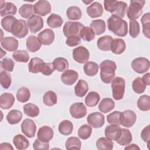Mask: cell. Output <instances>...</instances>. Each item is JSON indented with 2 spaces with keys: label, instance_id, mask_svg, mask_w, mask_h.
<instances>
[{
  "label": "cell",
  "instance_id": "cell-1",
  "mask_svg": "<svg viewBox=\"0 0 150 150\" xmlns=\"http://www.w3.org/2000/svg\"><path fill=\"white\" fill-rule=\"evenodd\" d=\"M107 27L109 30L120 37H124L128 33L127 22L115 15H112L109 17L107 20Z\"/></svg>",
  "mask_w": 150,
  "mask_h": 150
},
{
  "label": "cell",
  "instance_id": "cell-2",
  "mask_svg": "<svg viewBox=\"0 0 150 150\" xmlns=\"http://www.w3.org/2000/svg\"><path fill=\"white\" fill-rule=\"evenodd\" d=\"M100 69L101 81L106 84L110 83L115 75L116 63L110 60H105L100 64Z\"/></svg>",
  "mask_w": 150,
  "mask_h": 150
},
{
  "label": "cell",
  "instance_id": "cell-3",
  "mask_svg": "<svg viewBox=\"0 0 150 150\" xmlns=\"http://www.w3.org/2000/svg\"><path fill=\"white\" fill-rule=\"evenodd\" d=\"M104 5L105 11L111 12L112 15L123 18L127 11V4L123 1H104Z\"/></svg>",
  "mask_w": 150,
  "mask_h": 150
},
{
  "label": "cell",
  "instance_id": "cell-4",
  "mask_svg": "<svg viewBox=\"0 0 150 150\" xmlns=\"http://www.w3.org/2000/svg\"><path fill=\"white\" fill-rule=\"evenodd\" d=\"M145 1L144 0H131L130 5L127 9V16L130 21L138 19L142 13V8Z\"/></svg>",
  "mask_w": 150,
  "mask_h": 150
},
{
  "label": "cell",
  "instance_id": "cell-5",
  "mask_svg": "<svg viewBox=\"0 0 150 150\" xmlns=\"http://www.w3.org/2000/svg\"><path fill=\"white\" fill-rule=\"evenodd\" d=\"M111 86L113 98L115 100L122 99L125 93V80L121 77H116L112 80Z\"/></svg>",
  "mask_w": 150,
  "mask_h": 150
},
{
  "label": "cell",
  "instance_id": "cell-6",
  "mask_svg": "<svg viewBox=\"0 0 150 150\" xmlns=\"http://www.w3.org/2000/svg\"><path fill=\"white\" fill-rule=\"evenodd\" d=\"M84 26L79 22L67 21L64 24L63 32L64 35L68 38L72 36H79L81 30Z\"/></svg>",
  "mask_w": 150,
  "mask_h": 150
},
{
  "label": "cell",
  "instance_id": "cell-7",
  "mask_svg": "<svg viewBox=\"0 0 150 150\" xmlns=\"http://www.w3.org/2000/svg\"><path fill=\"white\" fill-rule=\"evenodd\" d=\"M28 26L26 22L23 19L16 20L13 24L11 33L18 38H23L28 34Z\"/></svg>",
  "mask_w": 150,
  "mask_h": 150
},
{
  "label": "cell",
  "instance_id": "cell-8",
  "mask_svg": "<svg viewBox=\"0 0 150 150\" xmlns=\"http://www.w3.org/2000/svg\"><path fill=\"white\" fill-rule=\"evenodd\" d=\"M131 67L135 72L139 74H142L149 70V61L145 57H137L132 60Z\"/></svg>",
  "mask_w": 150,
  "mask_h": 150
},
{
  "label": "cell",
  "instance_id": "cell-9",
  "mask_svg": "<svg viewBox=\"0 0 150 150\" xmlns=\"http://www.w3.org/2000/svg\"><path fill=\"white\" fill-rule=\"evenodd\" d=\"M73 57L76 62L83 64L88 60L90 53L87 48L80 46L73 50Z\"/></svg>",
  "mask_w": 150,
  "mask_h": 150
},
{
  "label": "cell",
  "instance_id": "cell-10",
  "mask_svg": "<svg viewBox=\"0 0 150 150\" xmlns=\"http://www.w3.org/2000/svg\"><path fill=\"white\" fill-rule=\"evenodd\" d=\"M136 114L132 110H127L121 112L120 124L123 127L129 128L132 127L136 122Z\"/></svg>",
  "mask_w": 150,
  "mask_h": 150
},
{
  "label": "cell",
  "instance_id": "cell-11",
  "mask_svg": "<svg viewBox=\"0 0 150 150\" xmlns=\"http://www.w3.org/2000/svg\"><path fill=\"white\" fill-rule=\"evenodd\" d=\"M21 130L22 133L28 138L35 137L36 131V125L35 122L30 119H25L21 124Z\"/></svg>",
  "mask_w": 150,
  "mask_h": 150
},
{
  "label": "cell",
  "instance_id": "cell-12",
  "mask_svg": "<svg viewBox=\"0 0 150 150\" xmlns=\"http://www.w3.org/2000/svg\"><path fill=\"white\" fill-rule=\"evenodd\" d=\"M28 28L31 33H36L43 27V19L38 15H33L27 21Z\"/></svg>",
  "mask_w": 150,
  "mask_h": 150
},
{
  "label": "cell",
  "instance_id": "cell-13",
  "mask_svg": "<svg viewBox=\"0 0 150 150\" xmlns=\"http://www.w3.org/2000/svg\"><path fill=\"white\" fill-rule=\"evenodd\" d=\"M88 124L94 128L101 127L105 122L104 116L98 112H94L90 114L87 118Z\"/></svg>",
  "mask_w": 150,
  "mask_h": 150
},
{
  "label": "cell",
  "instance_id": "cell-14",
  "mask_svg": "<svg viewBox=\"0 0 150 150\" xmlns=\"http://www.w3.org/2000/svg\"><path fill=\"white\" fill-rule=\"evenodd\" d=\"M69 112L72 117L79 119L86 116L87 114V108L83 103H76L70 106Z\"/></svg>",
  "mask_w": 150,
  "mask_h": 150
},
{
  "label": "cell",
  "instance_id": "cell-15",
  "mask_svg": "<svg viewBox=\"0 0 150 150\" xmlns=\"http://www.w3.org/2000/svg\"><path fill=\"white\" fill-rule=\"evenodd\" d=\"M34 12L38 15L44 16L50 13L51 5L50 3L45 0H40L33 5Z\"/></svg>",
  "mask_w": 150,
  "mask_h": 150
},
{
  "label": "cell",
  "instance_id": "cell-16",
  "mask_svg": "<svg viewBox=\"0 0 150 150\" xmlns=\"http://www.w3.org/2000/svg\"><path fill=\"white\" fill-rule=\"evenodd\" d=\"M38 38L42 45H50L54 40V33L52 29H46L39 33Z\"/></svg>",
  "mask_w": 150,
  "mask_h": 150
},
{
  "label": "cell",
  "instance_id": "cell-17",
  "mask_svg": "<svg viewBox=\"0 0 150 150\" xmlns=\"http://www.w3.org/2000/svg\"><path fill=\"white\" fill-rule=\"evenodd\" d=\"M53 135L54 132L53 129L49 126L44 125L39 129L37 137L38 139L43 142H49L53 138Z\"/></svg>",
  "mask_w": 150,
  "mask_h": 150
},
{
  "label": "cell",
  "instance_id": "cell-18",
  "mask_svg": "<svg viewBox=\"0 0 150 150\" xmlns=\"http://www.w3.org/2000/svg\"><path fill=\"white\" fill-rule=\"evenodd\" d=\"M121 132V128L118 125H108L105 129V136L111 141H117Z\"/></svg>",
  "mask_w": 150,
  "mask_h": 150
},
{
  "label": "cell",
  "instance_id": "cell-19",
  "mask_svg": "<svg viewBox=\"0 0 150 150\" xmlns=\"http://www.w3.org/2000/svg\"><path fill=\"white\" fill-rule=\"evenodd\" d=\"M18 40L11 36H7L1 40V45L4 49L9 52H15L18 47Z\"/></svg>",
  "mask_w": 150,
  "mask_h": 150
},
{
  "label": "cell",
  "instance_id": "cell-20",
  "mask_svg": "<svg viewBox=\"0 0 150 150\" xmlns=\"http://www.w3.org/2000/svg\"><path fill=\"white\" fill-rule=\"evenodd\" d=\"M79 77L77 71L73 70H66L61 75L62 81L66 85L70 86L75 83Z\"/></svg>",
  "mask_w": 150,
  "mask_h": 150
},
{
  "label": "cell",
  "instance_id": "cell-21",
  "mask_svg": "<svg viewBox=\"0 0 150 150\" xmlns=\"http://www.w3.org/2000/svg\"><path fill=\"white\" fill-rule=\"evenodd\" d=\"M88 15L91 18L100 17L103 13V7L98 2H93L86 9Z\"/></svg>",
  "mask_w": 150,
  "mask_h": 150
},
{
  "label": "cell",
  "instance_id": "cell-22",
  "mask_svg": "<svg viewBox=\"0 0 150 150\" xmlns=\"http://www.w3.org/2000/svg\"><path fill=\"white\" fill-rule=\"evenodd\" d=\"M14 102L15 97L11 93H5L0 96V107L2 109H9L12 107Z\"/></svg>",
  "mask_w": 150,
  "mask_h": 150
},
{
  "label": "cell",
  "instance_id": "cell-23",
  "mask_svg": "<svg viewBox=\"0 0 150 150\" xmlns=\"http://www.w3.org/2000/svg\"><path fill=\"white\" fill-rule=\"evenodd\" d=\"M126 48L125 41L122 39L116 38L112 39L111 43V50L115 54L122 53Z\"/></svg>",
  "mask_w": 150,
  "mask_h": 150
},
{
  "label": "cell",
  "instance_id": "cell-24",
  "mask_svg": "<svg viewBox=\"0 0 150 150\" xmlns=\"http://www.w3.org/2000/svg\"><path fill=\"white\" fill-rule=\"evenodd\" d=\"M26 45L29 52H36L40 49L42 44L36 36L30 35L26 39Z\"/></svg>",
  "mask_w": 150,
  "mask_h": 150
},
{
  "label": "cell",
  "instance_id": "cell-25",
  "mask_svg": "<svg viewBox=\"0 0 150 150\" xmlns=\"http://www.w3.org/2000/svg\"><path fill=\"white\" fill-rule=\"evenodd\" d=\"M112 38L110 35H104L99 38L97 41V46L103 51H109L111 49V43Z\"/></svg>",
  "mask_w": 150,
  "mask_h": 150
},
{
  "label": "cell",
  "instance_id": "cell-26",
  "mask_svg": "<svg viewBox=\"0 0 150 150\" xmlns=\"http://www.w3.org/2000/svg\"><path fill=\"white\" fill-rule=\"evenodd\" d=\"M13 143L15 148L19 150L26 149L29 146L28 139L21 134H18L13 137Z\"/></svg>",
  "mask_w": 150,
  "mask_h": 150
},
{
  "label": "cell",
  "instance_id": "cell-27",
  "mask_svg": "<svg viewBox=\"0 0 150 150\" xmlns=\"http://www.w3.org/2000/svg\"><path fill=\"white\" fill-rule=\"evenodd\" d=\"M17 11V8L15 4L12 2H7L4 3V4L1 5V10H0V15L3 17L6 15H15Z\"/></svg>",
  "mask_w": 150,
  "mask_h": 150
},
{
  "label": "cell",
  "instance_id": "cell-28",
  "mask_svg": "<svg viewBox=\"0 0 150 150\" xmlns=\"http://www.w3.org/2000/svg\"><path fill=\"white\" fill-rule=\"evenodd\" d=\"M115 103L112 99L110 98H103L98 105V110L103 113L110 112L114 108Z\"/></svg>",
  "mask_w": 150,
  "mask_h": 150
},
{
  "label": "cell",
  "instance_id": "cell-29",
  "mask_svg": "<svg viewBox=\"0 0 150 150\" xmlns=\"http://www.w3.org/2000/svg\"><path fill=\"white\" fill-rule=\"evenodd\" d=\"M132 140V137L130 131L126 128H121V135L116 142L121 146H125L130 144Z\"/></svg>",
  "mask_w": 150,
  "mask_h": 150
},
{
  "label": "cell",
  "instance_id": "cell-30",
  "mask_svg": "<svg viewBox=\"0 0 150 150\" xmlns=\"http://www.w3.org/2000/svg\"><path fill=\"white\" fill-rule=\"evenodd\" d=\"M88 90V84L83 79H80L74 87V93L76 95L79 97H84L87 94Z\"/></svg>",
  "mask_w": 150,
  "mask_h": 150
},
{
  "label": "cell",
  "instance_id": "cell-31",
  "mask_svg": "<svg viewBox=\"0 0 150 150\" xmlns=\"http://www.w3.org/2000/svg\"><path fill=\"white\" fill-rule=\"evenodd\" d=\"M90 28L97 35H100L103 33L106 28L105 21L102 19H96L92 21L90 23Z\"/></svg>",
  "mask_w": 150,
  "mask_h": 150
},
{
  "label": "cell",
  "instance_id": "cell-32",
  "mask_svg": "<svg viewBox=\"0 0 150 150\" xmlns=\"http://www.w3.org/2000/svg\"><path fill=\"white\" fill-rule=\"evenodd\" d=\"M6 120L11 125L19 123L22 118V113L18 110H12L6 115Z\"/></svg>",
  "mask_w": 150,
  "mask_h": 150
},
{
  "label": "cell",
  "instance_id": "cell-33",
  "mask_svg": "<svg viewBox=\"0 0 150 150\" xmlns=\"http://www.w3.org/2000/svg\"><path fill=\"white\" fill-rule=\"evenodd\" d=\"M46 22L50 28H60L62 25L63 20L60 15L55 13H52L47 18Z\"/></svg>",
  "mask_w": 150,
  "mask_h": 150
},
{
  "label": "cell",
  "instance_id": "cell-34",
  "mask_svg": "<svg viewBox=\"0 0 150 150\" xmlns=\"http://www.w3.org/2000/svg\"><path fill=\"white\" fill-rule=\"evenodd\" d=\"M44 62H45L39 57L32 58L28 64L29 72L32 73H38L40 72L41 66Z\"/></svg>",
  "mask_w": 150,
  "mask_h": 150
},
{
  "label": "cell",
  "instance_id": "cell-35",
  "mask_svg": "<svg viewBox=\"0 0 150 150\" xmlns=\"http://www.w3.org/2000/svg\"><path fill=\"white\" fill-rule=\"evenodd\" d=\"M113 146V142L107 138L101 137L96 141V147L99 150H111Z\"/></svg>",
  "mask_w": 150,
  "mask_h": 150
},
{
  "label": "cell",
  "instance_id": "cell-36",
  "mask_svg": "<svg viewBox=\"0 0 150 150\" xmlns=\"http://www.w3.org/2000/svg\"><path fill=\"white\" fill-rule=\"evenodd\" d=\"M73 125L72 122L67 120L62 121L59 125V132L63 135H69L72 133Z\"/></svg>",
  "mask_w": 150,
  "mask_h": 150
},
{
  "label": "cell",
  "instance_id": "cell-37",
  "mask_svg": "<svg viewBox=\"0 0 150 150\" xmlns=\"http://www.w3.org/2000/svg\"><path fill=\"white\" fill-rule=\"evenodd\" d=\"M141 22L144 35L148 39H150V13L147 12L144 14L141 19Z\"/></svg>",
  "mask_w": 150,
  "mask_h": 150
},
{
  "label": "cell",
  "instance_id": "cell-38",
  "mask_svg": "<svg viewBox=\"0 0 150 150\" xmlns=\"http://www.w3.org/2000/svg\"><path fill=\"white\" fill-rule=\"evenodd\" d=\"M66 15L70 20H79L81 18L82 12L80 8L76 6H71L67 8Z\"/></svg>",
  "mask_w": 150,
  "mask_h": 150
},
{
  "label": "cell",
  "instance_id": "cell-39",
  "mask_svg": "<svg viewBox=\"0 0 150 150\" xmlns=\"http://www.w3.org/2000/svg\"><path fill=\"white\" fill-rule=\"evenodd\" d=\"M57 97L56 94L52 90L46 92L43 97V103L47 106H53L57 103Z\"/></svg>",
  "mask_w": 150,
  "mask_h": 150
},
{
  "label": "cell",
  "instance_id": "cell-40",
  "mask_svg": "<svg viewBox=\"0 0 150 150\" xmlns=\"http://www.w3.org/2000/svg\"><path fill=\"white\" fill-rule=\"evenodd\" d=\"M100 99V97L98 93L96 91H90L85 98V103L88 107H95L98 103Z\"/></svg>",
  "mask_w": 150,
  "mask_h": 150
},
{
  "label": "cell",
  "instance_id": "cell-41",
  "mask_svg": "<svg viewBox=\"0 0 150 150\" xmlns=\"http://www.w3.org/2000/svg\"><path fill=\"white\" fill-rule=\"evenodd\" d=\"M52 63L54 69L60 72L65 71L69 68V62L64 57H57L53 61Z\"/></svg>",
  "mask_w": 150,
  "mask_h": 150
},
{
  "label": "cell",
  "instance_id": "cell-42",
  "mask_svg": "<svg viewBox=\"0 0 150 150\" xmlns=\"http://www.w3.org/2000/svg\"><path fill=\"white\" fill-rule=\"evenodd\" d=\"M98 65L96 62H87L84 64L83 70L87 76H94L98 73Z\"/></svg>",
  "mask_w": 150,
  "mask_h": 150
},
{
  "label": "cell",
  "instance_id": "cell-43",
  "mask_svg": "<svg viewBox=\"0 0 150 150\" xmlns=\"http://www.w3.org/2000/svg\"><path fill=\"white\" fill-rule=\"evenodd\" d=\"M23 109L24 113L30 117H36L39 114V107L33 103H28L25 104Z\"/></svg>",
  "mask_w": 150,
  "mask_h": 150
},
{
  "label": "cell",
  "instance_id": "cell-44",
  "mask_svg": "<svg viewBox=\"0 0 150 150\" xmlns=\"http://www.w3.org/2000/svg\"><path fill=\"white\" fill-rule=\"evenodd\" d=\"M16 96L18 101L24 103L29 100L30 97V93L28 88L25 87H22L18 90Z\"/></svg>",
  "mask_w": 150,
  "mask_h": 150
},
{
  "label": "cell",
  "instance_id": "cell-45",
  "mask_svg": "<svg viewBox=\"0 0 150 150\" xmlns=\"http://www.w3.org/2000/svg\"><path fill=\"white\" fill-rule=\"evenodd\" d=\"M138 108L143 111H146L150 109V97L148 95H142L137 101Z\"/></svg>",
  "mask_w": 150,
  "mask_h": 150
},
{
  "label": "cell",
  "instance_id": "cell-46",
  "mask_svg": "<svg viewBox=\"0 0 150 150\" xmlns=\"http://www.w3.org/2000/svg\"><path fill=\"white\" fill-rule=\"evenodd\" d=\"M34 12L33 6L32 4H25L19 9V13L23 18H29L33 15Z\"/></svg>",
  "mask_w": 150,
  "mask_h": 150
},
{
  "label": "cell",
  "instance_id": "cell-47",
  "mask_svg": "<svg viewBox=\"0 0 150 150\" xmlns=\"http://www.w3.org/2000/svg\"><path fill=\"white\" fill-rule=\"evenodd\" d=\"M80 38L86 42H90L95 38V33L88 26H84L80 31Z\"/></svg>",
  "mask_w": 150,
  "mask_h": 150
},
{
  "label": "cell",
  "instance_id": "cell-48",
  "mask_svg": "<svg viewBox=\"0 0 150 150\" xmlns=\"http://www.w3.org/2000/svg\"><path fill=\"white\" fill-rule=\"evenodd\" d=\"M132 87L135 93L137 94H142L145 91L146 86L143 82L142 78L138 77L132 81Z\"/></svg>",
  "mask_w": 150,
  "mask_h": 150
},
{
  "label": "cell",
  "instance_id": "cell-49",
  "mask_svg": "<svg viewBox=\"0 0 150 150\" xmlns=\"http://www.w3.org/2000/svg\"><path fill=\"white\" fill-rule=\"evenodd\" d=\"M16 20V18L11 15L5 16L1 20V26L5 30L11 33L12 26Z\"/></svg>",
  "mask_w": 150,
  "mask_h": 150
},
{
  "label": "cell",
  "instance_id": "cell-50",
  "mask_svg": "<svg viewBox=\"0 0 150 150\" xmlns=\"http://www.w3.org/2000/svg\"><path fill=\"white\" fill-rule=\"evenodd\" d=\"M81 142L79 138L76 137H71L69 138L65 144V146L67 149H80Z\"/></svg>",
  "mask_w": 150,
  "mask_h": 150
},
{
  "label": "cell",
  "instance_id": "cell-51",
  "mask_svg": "<svg viewBox=\"0 0 150 150\" xmlns=\"http://www.w3.org/2000/svg\"><path fill=\"white\" fill-rule=\"evenodd\" d=\"M12 57L15 61L22 63H26L29 59L28 53L23 50H19L15 52L12 54Z\"/></svg>",
  "mask_w": 150,
  "mask_h": 150
},
{
  "label": "cell",
  "instance_id": "cell-52",
  "mask_svg": "<svg viewBox=\"0 0 150 150\" xmlns=\"http://www.w3.org/2000/svg\"><path fill=\"white\" fill-rule=\"evenodd\" d=\"M92 132V128L88 125L84 124L81 125L78 130V136L82 139H88Z\"/></svg>",
  "mask_w": 150,
  "mask_h": 150
},
{
  "label": "cell",
  "instance_id": "cell-53",
  "mask_svg": "<svg viewBox=\"0 0 150 150\" xmlns=\"http://www.w3.org/2000/svg\"><path fill=\"white\" fill-rule=\"evenodd\" d=\"M0 81L3 88L5 89L8 88L11 86L12 82L11 74L4 70L1 71L0 73Z\"/></svg>",
  "mask_w": 150,
  "mask_h": 150
},
{
  "label": "cell",
  "instance_id": "cell-54",
  "mask_svg": "<svg viewBox=\"0 0 150 150\" xmlns=\"http://www.w3.org/2000/svg\"><path fill=\"white\" fill-rule=\"evenodd\" d=\"M129 24V35L132 38H137L140 33V27H139V24L138 22L135 20L130 21Z\"/></svg>",
  "mask_w": 150,
  "mask_h": 150
},
{
  "label": "cell",
  "instance_id": "cell-55",
  "mask_svg": "<svg viewBox=\"0 0 150 150\" xmlns=\"http://www.w3.org/2000/svg\"><path fill=\"white\" fill-rule=\"evenodd\" d=\"M120 111H115L107 116V122L111 125H121L120 124Z\"/></svg>",
  "mask_w": 150,
  "mask_h": 150
},
{
  "label": "cell",
  "instance_id": "cell-56",
  "mask_svg": "<svg viewBox=\"0 0 150 150\" xmlns=\"http://www.w3.org/2000/svg\"><path fill=\"white\" fill-rule=\"evenodd\" d=\"M1 67L8 71H12L14 68L15 63L10 58H4L1 61Z\"/></svg>",
  "mask_w": 150,
  "mask_h": 150
},
{
  "label": "cell",
  "instance_id": "cell-57",
  "mask_svg": "<svg viewBox=\"0 0 150 150\" xmlns=\"http://www.w3.org/2000/svg\"><path fill=\"white\" fill-rule=\"evenodd\" d=\"M54 67L52 63L44 62L40 69V72L45 76H50L54 71Z\"/></svg>",
  "mask_w": 150,
  "mask_h": 150
},
{
  "label": "cell",
  "instance_id": "cell-58",
  "mask_svg": "<svg viewBox=\"0 0 150 150\" xmlns=\"http://www.w3.org/2000/svg\"><path fill=\"white\" fill-rule=\"evenodd\" d=\"M33 149L35 150L38 149H45L47 150L49 149V142H43L39 139H36L33 144Z\"/></svg>",
  "mask_w": 150,
  "mask_h": 150
},
{
  "label": "cell",
  "instance_id": "cell-59",
  "mask_svg": "<svg viewBox=\"0 0 150 150\" xmlns=\"http://www.w3.org/2000/svg\"><path fill=\"white\" fill-rule=\"evenodd\" d=\"M81 43V39L79 36H72L67 38L66 43L70 47L79 45Z\"/></svg>",
  "mask_w": 150,
  "mask_h": 150
},
{
  "label": "cell",
  "instance_id": "cell-60",
  "mask_svg": "<svg viewBox=\"0 0 150 150\" xmlns=\"http://www.w3.org/2000/svg\"><path fill=\"white\" fill-rule=\"evenodd\" d=\"M141 137L142 139L144 141L147 142L148 146L149 144L150 141V133H149V125L145 127L142 131L141 134Z\"/></svg>",
  "mask_w": 150,
  "mask_h": 150
},
{
  "label": "cell",
  "instance_id": "cell-61",
  "mask_svg": "<svg viewBox=\"0 0 150 150\" xmlns=\"http://www.w3.org/2000/svg\"><path fill=\"white\" fill-rule=\"evenodd\" d=\"M142 80L146 86H149L150 85V73H147L145 74H144L142 77Z\"/></svg>",
  "mask_w": 150,
  "mask_h": 150
},
{
  "label": "cell",
  "instance_id": "cell-62",
  "mask_svg": "<svg viewBox=\"0 0 150 150\" xmlns=\"http://www.w3.org/2000/svg\"><path fill=\"white\" fill-rule=\"evenodd\" d=\"M0 149H13L12 146L7 142H4L0 144Z\"/></svg>",
  "mask_w": 150,
  "mask_h": 150
},
{
  "label": "cell",
  "instance_id": "cell-63",
  "mask_svg": "<svg viewBox=\"0 0 150 150\" xmlns=\"http://www.w3.org/2000/svg\"><path fill=\"white\" fill-rule=\"evenodd\" d=\"M140 149L139 147L135 144H132L129 145H128L126 147H125V148H124V149H125V150L126 149H129V150H131V149Z\"/></svg>",
  "mask_w": 150,
  "mask_h": 150
},
{
  "label": "cell",
  "instance_id": "cell-64",
  "mask_svg": "<svg viewBox=\"0 0 150 150\" xmlns=\"http://www.w3.org/2000/svg\"><path fill=\"white\" fill-rule=\"evenodd\" d=\"M83 2H84V3H85V4H87L88 3H90V2H93V1H89V2H86V1H83Z\"/></svg>",
  "mask_w": 150,
  "mask_h": 150
}]
</instances>
